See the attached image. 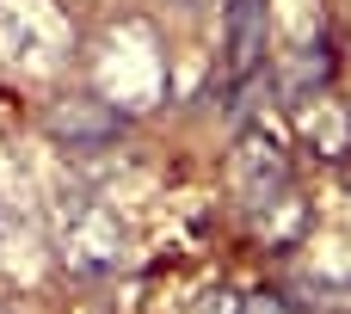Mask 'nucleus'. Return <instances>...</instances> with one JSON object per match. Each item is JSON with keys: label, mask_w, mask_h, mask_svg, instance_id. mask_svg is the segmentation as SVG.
<instances>
[{"label": "nucleus", "mask_w": 351, "mask_h": 314, "mask_svg": "<svg viewBox=\"0 0 351 314\" xmlns=\"http://www.w3.org/2000/svg\"><path fill=\"white\" fill-rule=\"evenodd\" d=\"M80 56V31L62 0H0V68L25 80H56Z\"/></svg>", "instance_id": "1"}, {"label": "nucleus", "mask_w": 351, "mask_h": 314, "mask_svg": "<svg viewBox=\"0 0 351 314\" xmlns=\"http://www.w3.org/2000/svg\"><path fill=\"white\" fill-rule=\"evenodd\" d=\"M86 80L105 105L117 111H142L167 93V56H160V37L142 25V19H123L105 43V56L86 62Z\"/></svg>", "instance_id": "2"}, {"label": "nucleus", "mask_w": 351, "mask_h": 314, "mask_svg": "<svg viewBox=\"0 0 351 314\" xmlns=\"http://www.w3.org/2000/svg\"><path fill=\"white\" fill-rule=\"evenodd\" d=\"M296 191V167H290V148L271 136V130H241L234 148H228V197L247 210V216H265L278 197Z\"/></svg>", "instance_id": "3"}, {"label": "nucleus", "mask_w": 351, "mask_h": 314, "mask_svg": "<svg viewBox=\"0 0 351 314\" xmlns=\"http://www.w3.org/2000/svg\"><path fill=\"white\" fill-rule=\"evenodd\" d=\"M123 253H130V228H123V216L111 204H99V197L62 204V265L68 271H86V278L117 271Z\"/></svg>", "instance_id": "4"}, {"label": "nucleus", "mask_w": 351, "mask_h": 314, "mask_svg": "<svg viewBox=\"0 0 351 314\" xmlns=\"http://www.w3.org/2000/svg\"><path fill=\"white\" fill-rule=\"evenodd\" d=\"M290 117H296L302 154H315V160H351V99H339L333 86H321V93H302L290 105Z\"/></svg>", "instance_id": "5"}, {"label": "nucleus", "mask_w": 351, "mask_h": 314, "mask_svg": "<svg viewBox=\"0 0 351 314\" xmlns=\"http://www.w3.org/2000/svg\"><path fill=\"white\" fill-rule=\"evenodd\" d=\"M43 123H49V136L62 148H99V142H111L123 130V111L105 105L99 93H74V99H56Z\"/></svg>", "instance_id": "6"}, {"label": "nucleus", "mask_w": 351, "mask_h": 314, "mask_svg": "<svg viewBox=\"0 0 351 314\" xmlns=\"http://www.w3.org/2000/svg\"><path fill=\"white\" fill-rule=\"evenodd\" d=\"M265 68V6L259 0H234L228 6V56H222V80L247 86Z\"/></svg>", "instance_id": "7"}, {"label": "nucleus", "mask_w": 351, "mask_h": 314, "mask_svg": "<svg viewBox=\"0 0 351 314\" xmlns=\"http://www.w3.org/2000/svg\"><path fill=\"white\" fill-rule=\"evenodd\" d=\"M241 309H247V296L228 290V284H216V290H204V296L191 302V314H241Z\"/></svg>", "instance_id": "8"}, {"label": "nucleus", "mask_w": 351, "mask_h": 314, "mask_svg": "<svg viewBox=\"0 0 351 314\" xmlns=\"http://www.w3.org/2000/svg\"><path fill=\"white\" fill-rule=\"evenodd\" d=\"M241 314H302V309H296L290 296H278V290H253V296H247V309H241Z\"/></svg>", "instance_id": "9"}, {"label": "nucleus", "mask_w": 351, "mask_h": 314, "mask_svg": "<svg viewBox=\"0 0 351 314\" xmlns=\"http://www.w3.org/2000/svg\"><path fill=\"white\" fill-rule=\"evenodd\" d=\"M6 247H12V222L0 216V265H6Z\"/></svg>", "instance_id": "10"}]
</instances>
